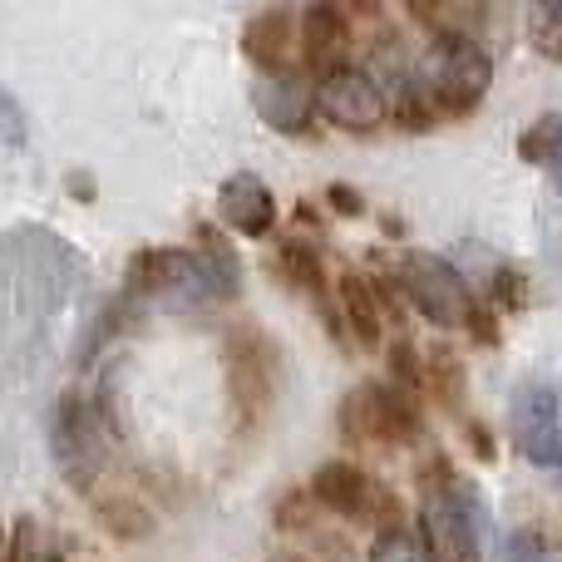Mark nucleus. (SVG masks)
Listing matches in <instances>:
<instances>
[{
    "label": "nucleus",
    "instance_id": "1",
    "mask_svg": "<svg viewBox=\"0 0 562 562\" xmlns=\"http://www.w3.org/2000/svg\"><path fill=\"white\" fill-rule=\"evenodd\" d=\"M419 79H425V89H429L435 114L459 119V114H469V109L488 94L494 59H488L474 40H445V45H439V55L429 59V69H419Z\"/></svg>",
    "mask_w": 562,
    "mask_h": 562
},
{
    "label": "nucleus",
    "instance_id": "2",
    "mask_svg": "<svg viewBox=\"0 0 562 562\" xmlns=\"http://www.w3.org/2000/svg\"><path fill=\"white\" fill-rule=\"evenodd\" d=\"M49 454L69 488H94L104 464V419L94 415L85 395H65L49 419Z\"/></svg>",
    "mask_w": 562,
    "mask_h": 562
},
{
    "label": "nucleus",
    "instance_id": "3",
    "mask_svg": "<svg viewBox=\"0 0 562 562\" xmlns=\"http://www.w3.org/2000/svg\"><path fill=\"white\" fill-rule=\"evenodd\" d=\"M479 498L469 494L464 484L435 488L425 498V514H419V528H425V553L429 562H479Z\"/></svg>",
    "mask_w": 562,
    "mask_h": 562
},
{
    "label": "nucleus",
    "instance_id": "4",
    "mask_svg": "<svg viewBox=\"0 0 562 562\" xmlns=\"http://www.w3.org/2000/svg\"><path fill=\"white\" fill-rule=\"evenodd\" d=\"M400 281H405V296L425 311L435 326H459V321H474L479 306H474V291L469 281L435 252H409L400 262Z\"/></svg>",
    "mask_w": 562,
    "mask_h": 562
},
{
    "label": "nucleus",
    "instance_id": "5",
    "mask_svg": "<svg viewBox=\"0 0 562 562\" xmlns=\"http://www.w3.org/2000/svg\"><path fill=\"white\" fill-rule=\"evenodd\" d=\"M340 429H346V439L409 445L419 435V409L409 400V390H400V385H360L340 405Z\"/></svg>",
    "mask_w": 562,
    "mask_h": 562
},
{
    "label": "nucleus",
    "instance_id": "6",
    "mask_svg": "<svg viewBox=\"0 0 562 562\" xmlns=\"http://www.w3.org/2000/svg\"><path fill=\"white\" fill-rule=\"evenodd\" d=\"M277 350L262 330H237L227 346V380H233V405H237V425L257 429L277 395Z\"/></svg>",
    "mask_w": 562,
    "mask_h": 562
},
{
    "label": "nucleus",
    "instance_id": "7",
    "mask_svg": "<svg viewBox=\"0 0 562 562\" xmlns=\"http://www.w3.org/2000/svg\"><path fill=\"white\" fill-rule=\"evenodd\" d=\"M316 104L330 124L350 128V134H370L385 124V89L375 85V75L360 65H336L321 75L316 85Z\"/></svg>",
    "mask_w": 562,
    "mask_h": 562
},
{
    "label": "nucleus",
    "instance_id": "8",
    "mask_svg": "<svg viewBox=\"0 0 562 562\" xmlns=\"http://www.w3.org/2000/svg\"><path fill=\"white\" fill-rule=\"evenodd\" d=\"M514 439L538 469H562V400L553 385H524L514 400Z\"/></svg>",
    "mask_w": 562,
    "mask_h": 562
},
{
    "label": "nucleus",
    "instance_id": "9",
    "mask_svg": "<svg viewBox=\"0 0 562 562\" xmlns=\"http://www.w3.org/2000/svg\"><path fill=\"white\" fill-rule=\"evenodd\" d=\"M311 498L336 508V514H350V518H366L370 508H400V504H390L385 488L370 484L366 469L340 464V459L336 464H321L316 474H311Z\"/></svg>",
    "mask_w": 562,
    "mask_h": 562
},
{
    "label": "nucleus",
    "instance_id": "10",
    "mask_svg": "<svg viewBox=\"0 0 562 562\" xmlns=\"http://www.w3.org/2000/svg\"><path fill=\"white\" fill-rule=\"evenodd\" d=\"M252 99H257V114H262L272 128H281V134H301L311 119V104H316V89H311V79L296 75V69H277V75L257 79Z\"/></svg>",
    "mask_w": 562,
    "mask_h": 562
},
{
    "label": "nucleus",
    "instance_id": "11",
    "mask_svg": "<svg viewBox=\"0 0 562 562\" xmlns=\"http://www.w3.org/2000/svg\"><path fill=\"white\" fill-rule=\"evenodd\" d=\"M217 213H223V223L233 227V233L267 237L277 223V198L257 173H233L223 183V193H217Z\"/></svg>",
    "mask_w": 562,
    "mask_h": 562
},
{
    "label": "nucleus",
    "instance_id": "12",
    "mask_svg": "<svg viewBox=\"0 0 562 562\" xmlns=\"http://www.w3.org/2000/svg\"><path fill=\"white\" fill-rule=\"evenodd\" d=\"M247 55L257 59V65H267L277 75V69H286V55H291V10H262V15L247 20V35H243Z\"/></svg>",
    "mask_w": 562,
    "mask_h": 562
},
{
    "label": "nucleus",
    "instance_id": "13",
    "mask_svg": "<svg viewBox=\"0 0 562 562\" xmlns=\"http://www.w3.org/2000/svg\"><path fill=\"white\" fill-rule=\"evenodd\" d=\"M340 311H346V326L360 346H380V330H385V311H380L375 291L366 277L346 272L340 277Z\"/></svg>",
    "mask_w": 562,
    "mask_h": 562
},
{
    "label": "nucleus",
    "instance_id": "14",
    "mask_svg": "<svg viewBox=\"0 0 562 562\" xmlns=\"http://www.w3.org/2000/svg\"><path fill=\"white\" fill-rule=\"evenodd\" d=\"M301 25H306V55L321 65V75L346 65V59H336V55L346 49L350 30H346V15H340L336 5H311L306 15H301Z\"/></svg>",
    "mask_w": 562,
    "mask_h": 562
},
{
    "label": "nucleus",
    "instance_id": "15",
    "mask_svg": "<svg viewBox=\"0 0 562 562\" xmlns=\"http://www.w3.org/2000/svg\"><path fill=\"white\" fill-rule=\"evenodd\" d=\"M425 390L439 405H459V395H464V366L449 346H435L425 356Z\"/></svg>",
    "mask_w": 562,
    "mask_h": 562
},
{
    "label": "nucleus",
    "instance_id": "16",
    "mask_svg": "<svg viewBox=\"0 0 562 562\" xmlns=\"http://www.w3.org/2000/svg\"><path fill=\"white\" fill-rule=\"evenodd\" d=\"M5 562H59V548L49 543L45 528H35L30 518H20L10 533V558Z\"/></svg>",
    "mask_w": 562,
    "mask_h": 562
},
{
    "label": "nucleus",
    "instance_id": "17",
    "mask_svg": "<svg viewBox=\"0 0 562 562\" xmlns=\"http://www.w3.org/2000/svg\"><path fill=\"white\" fill-rule=\"evenodd\" d=\"M370 562H429V553L415 533H405V528H380L375 548H370Z\"/></svg>",
    "mask_w": 562,
    "mask_h": 562
},
{
    "label": "nucleus",
    "instance_id": "18",
    "mask_svg": "<svg viewBox=\"0 0 562 562\" xmlns=\"http://www.w3.org/2000/svg\"><path fill=\"white\" fill-rule=\"evenodd\" d=\"M281 272L296 286H321V257L306 243H281Z\"/></svg>",
    "mask_w": 562,
    "mask_h": 562
},
{
    "label": "nucleus",
    "instance_id": "19",
    "mask_svg": "<svg viewBox=\"0 0 562 562\" xmlns=\"http://www.w3.org/2000/svg\"><path fill=\"white\" fill-rule=\"evenodd\" d=\"M104 528L119 538H144L148 528H154V518L138 504H128V498H114V504H104Z\"/></svg>",
    "mask_w": 562,
    "mask_h": 562
},
{
    "label": "nucleus",
    "instance_id": "20",
    "mask_svg": "<svg viewBox=\"0 0 562 562\" xmlns=\"http://www.w3.org/2000/svg\"><path fill=\"white\" fill-rule=\"evenodd\" d=\"M553 144H558V119H538L518 148H524L528 164H553Z\"/></svg>",
    "mask_w": 562,
    "mask_h": 562
},
{
    "label": "nucleus",
    "instance_id": "21",
    "mask_svg": "<svg viewBox=\"0 0 562 562\" xmlns=\"http://www.w3.org/2000/svg\"><path fill=\"white\" fill-rule=\"evenodd\" d=\"M504 558L508 562H548V543L538 528H514L504 543Z\"/></svg>",
    "mask_w": 562,
    "mask_h": 562
},
{
    "label": "nucleus",
    "instance_id": "22",
    "mask_svg": "<svg viewBox=\"0 0 562 562\" xmlns=\"http://www.w3.org/2000/svg\"><path fill=\"white\" fill-rule=\"evenodd\" d=\"M538 49L562 59V5H543L538 10Z\"/></svg>",
    "mask_w": 562,
    "mask_h": 562
},
{
    "label": "nucleus",
    "instance_id": "23",
    "mask_svg": "<svg viewBox=\"0 0 562 562\" xmlns=\"http://www.w3.org/2000/svg\"><path fill=\"white\" fill-rule=\"evenodd\" d=\"M494 291H498V301H504L508 311H518L528 301V281H524V272H514V267H498Z\"/></svg>",
    "mask_w": 562,
    "mask_h": 562
},
{
    "label": "nucleus",
    "instance_id": "24",
    "mask_svg": "<svg viewBox=\"0 0 562 562\" xmlns=\"http://www.w3.org/2000/svg\"><path fill=\"white\" fill-rule=\"evenodd\" d=\"M0 114H5V144L20 148V138H25V119H20V104L5 94V104H0Z\"/></svg>",
    "mask_w": 562,
    "mask_h": 562
},
{
    "label": "nucleus",
    "instance_id": "25",
    "mask_svg": "<svg viewBox=\"0 0 562 562\" xmlns=\"http://www.w3.org/2000/svg\"><path fill=\"white\" fill-rule=\"evenodd\" d=\"M330 203H336V213H360V198L350 193V188H330Z\"/></svg>",
    "mask_w": 562,
    "mask_h": 562
},
{
    "label": "nucleus",
    "instance_id": "26",
    "mask_svg": "<svg viewBox=\"0 0 562 562\" xmlns=\"http://www.w3.org/2000/svg\"><path fill=\"white\" fill-rule=\"evenodd\" d=\"M558 173V183H562V114H558V144H553V164H548Z\"/></svg>",
    "mask_w": 562,
    "mask_h": 562
}]
</instances>
